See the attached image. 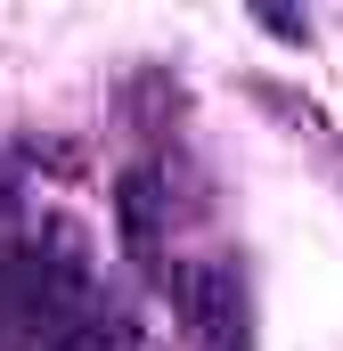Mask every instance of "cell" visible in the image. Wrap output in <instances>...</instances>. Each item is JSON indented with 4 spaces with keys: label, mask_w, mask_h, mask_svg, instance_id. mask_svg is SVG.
<instances>
[{
    "label": "cell",
    "mask_w": 343,
    "mask_h": 351,
    "mask_svg": "<svg viewBox=\"0 0 343 351\" xmlns=\"http://www.w3.org/2000/svg\"><path fill=\"white\" fill-rule=\"evenodd\" d=\"M164 286L204 351H254V302H246L237 262H172Z\"/></svg>",
    "instance_id": "obj_1"
},
{
    "label": "cell",
    "mask_w": 343,
    "mask_h": 351,
    "mask_svg": "<svg viewBox=\"0 0 343 351\" xmlns=\"http://www.w3.org/2000/svg\"><path fill=\"white\" fill-rule=\"evenodd\" d=\"M115 213H123V237H131V254L164 278V213H172V196H164V172L156 164H131L123 172V188H115Z\"/></svg>",
    "instance_id": "obj_2"
},
{
    "label": "cell",
    "mask_w": 343,
    "mask_h": 351,
    "mask_svg": "<svg viewBox=\"0 0 343 351\" xmlns=\"http://www.w3.org/2000/svg\"><path fill=\"white\" fill-rule=\"evenodd\" d=\"M58 351H139V327H131L123 311H90V319L66 327V343H58Z\"/></svg>",
    "instance_id": "obj_3"
},
{
    "label": "cell",
    "mask_w": 343,
    "mask_h": 351,
    "mask_svg": "<svg viewBox=\"0 0 343 351\" xmlns=\"http://www.w3.org/2000/svg\"><path fill=\"white\" fill-rule=\"evenodd\" d=\"M254 25H270L278 41H311V16H294V8H254Z\"/></svg>",
    "instance_id": "obj_4"
}]
</instances>
